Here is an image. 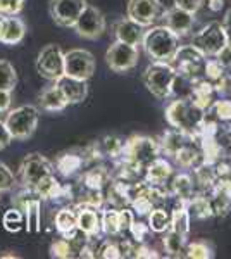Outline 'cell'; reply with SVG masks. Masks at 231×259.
I'll list each match as a JSON object with an SVG mask.
<instances>
[{"mask_svg": "<svg viewBox=\"0 0 231 259\" xmlns=\"http://www.w3.org/2000/svg\"><path fill=\"white\" fill-rule=\"evenodd\" d=\"M85 7L86 0H49L50 18L61 28H73Z\"/></svg>", "mask_w": 231, "mask_h": 259, "instance_id": "4fadbf2b", "label": "cell"}, {"mask_svg": "<svg viewBox=\"0 0 231 259\" xmlns=\"http://www.w3.org/2000/svg\"><path fill=\"white\" fill-rule=\"evenodd\" d=\"M62 185L59 183L56 175H49L47 178H43L38 185L33 189V194L36 195L40 200H56L61 194Z\"/></svg>", "mask_w": 231, "mask_h": 259, "instance_id": "d590c367", "label": "cell"}, {"mask_svg": "<svg viewBox=\"0 0 231 259\" xmlns=\"http://www.w3.org/2000/svg\"><path fill=\"white\" fill-rule=\"evenodd\" d=\"M106 16L102 14V11L97 9L95 6L86 4V7L79 14V18L73 28L79 38L97 40L106 33Z\"/></svg>", "mask_w": 231, "mask_h": 259, "instance_id": "9c48e42d", "label": "cell"}, {"mask_svg": "<svg viewBox=\"0 0 231 259\" xmlns=\"http://www.w3.org/2000/svg\"><path fill=\"white\" fill-rule=\"evenodd\" d=\"M135 221L133 218V211H129L128 207H123V209H119V223H121V233L128 232L129 227H131V223Z\"/></svg>", "mask_w": 231, "mask_h": 259, "instance_id": "816d5d0a", "label": "cell"}, {"mask_svg": "<svg viewBox=\"0 0 231 259\" xmlns=\"http://www.w3.org/2000/svg\"><path fill=\"white\" fill-rule=\"evenodd\" d=\"M78 212V230L85 233L88 240L99 239L102 233V225H100V214L94 207L76 206L74 207Z\"/></svg>", "mask_w": 231, "mask_h": 259, "instance_id": "ac0fdd59", "label": "cell"}, {"mask_svg": "<svg viewBox=\"0 0 231 259\" xmlns=\"http://www.w3.org/2000/svg\"><path fill=\"white\" fill-rule=\"evenodd\" d=\"M173 159L179 168L183 169H190L195 168L197 164L202 162V152H200L199 142L197 140H190L188 144H184L181 149L173 156Z\"/></svg>", "mask_w": 231, "mask_h": 259, "instance_id": "83f0119b", "label": "cell"}, {"mask_svg": "<svg viewBox=\"0 0 231 259\" xmlns=\"http://www.w3.org/2000/svg\"><path fill=\"white\" fill-rule=\"evenodd\" d=\"M176 71L183 80L195 81L199 78H204V68H205V56L200 50H197L193 45H179L178 52L174 56Z\"/></svg>", "mask_w": 231, "mask_h": 259, "instance_id": "52a82bcc", "label": "cell"}, {"mask_svg": "<svg viewBox=\"0 0 231 259\" xmlns=\"http://www.w3.org/2000/svg\"><path fill=\"white\" fill-rule=\"evenodd\" d=\"M144 26L142 24L135 23L133 19H129L128 16L123 19H119L114 24V36L116 40L124 41V44H129L133 47H138L142 45V40H144Z\"/></svg>", "mask_w": 231, "mask_h": 259, "instance_id": "44dd1931", "label": "cell"}, {"mask_svg": "<svg viewBox=\"0 0 231 259\" xmlns=\"http://www.w3.org/2000/svg\"><path fill=\"white\" fill-rule=\"evenodd\" d=\"M162 19H164V23H166V26L169 28L176 36H187L188 33L192 31L193 23H195V14L174 6V7H171V9H166Z\"/></svg>", "mask_w": 231, "mask_h": 259, "instance_id": "9a60e30c", "label": "cell"}, {"mask_svg": "<svg viewBox=\"0 0 231 259\" xmlns=\"http://www.w3.org/2000/svg\"><path fill=\"white\" fill-rule=\"evenodd\" d=\"M216 59L219 61L221 64L224 66L226 69L229 68V66H231V44H228L224 49L221 50L219 54H217V56H216Z\"/></svg>", "mask_w": 231, "mask_h": 259, "instance_id": "db71d44e", "label": "cell"}, {"mask_svg": "<svg viewBox=\"0 0 231 259\" xmlns=\"http://www.w3.org/2000/svg\"><path fill=\"white\" fill-rule=\"evenodd\" d=\"M49 175H54V164L45 156H41L40 152L28 154L19 166L21 187L31 192Z\"/></svg>", "mask_w": 231, "mask_h": 259, "instance_id": "8992f818", "label": "cell"}, {"mask_svg": "<svg viewBox=\"0 0 231 259\" xmlns=\"http://www.w3.org/2000/svg\"><path fill=\"white\" fill-rule=\"evenodd\" d=\"M100 225H102V233L111 237L121 235V223H119V209H106L100 216Z\"/></svg>", "mask_w": 231, "mask_h": 259, "instance_id": "74e56055", "label": "cell"}, {"mask_svg": "<svg viewBox=\"0 0 231 259\" xmlns=\"http://www.w3.org/2000/svg\"><path fill=\"white\" fill-rule=\"evenodd\" d=\"M106 62L114 73H128L138 64V47L116 40L106 52Z\"/></svg>", "mask_w": 231, "mask_h": 259, "instance_id": "8fae6325", "label": "cell"}, {"mask_svg": "<svg viewBox=\"0 0 231 259\" xmlns=\"http://www.w3.org/2000/svg\"><path fill=\"white\" fill-rule=\"evenodd\" d=\"M56 230L64 239H73L78 230V212L73 207H62L56 214Z\"/></svg>", "mask_w": 231, "mask_h": 259, "instance_id": "484cf974", "label": "cell"}, {"mask_svg": "<svg viewBox=\"0 0 231 259\" xmlns=\"http://www.w3.org/2000/svg\"><path fill=\"white\" fill-rule=\"evenodd\" d=\"M86 166V159L83 156V149H71L66 152H61L56 159V169L59 175L64 178L74 177L81 173L83 168Z\"/></svg>", "mask_w": 231, "mask_h": 259, "instance_id": "2e32d148", "label": "cell"}, {"mask_svg": "<svg viewBox=\"0 0 231 259\" xmlns=\"http://www.w3.org/2000/svg\"><path fill=\"white\" fill-rule=\"evenodd\" d=\"M111 173L114 180H121V182H124V183H135L142 178L144 168L135 164V162L119 157V161H117L114 166V171H111Z\"/></svg>", "mask_w": 231, "mask_h": 259, "instance_id": "d6a6232c", "label": "cell"}, {"mask_svg": "<svg viewBox=\"0 0 231 259\" xmlns=\"http://www.w3.org/2000/svg\"><path fill=\"white\" fill-rule=\"evenodd\" d=\"M36 104H38V109L47 111V112H61L69 106L64 94H62V90L59 89V85L56 81L40 92L38 99H36Z\"/></svg>", "mask_w": 231, "mask_h": 259, "instance_id": "ffe728a7", "label": "cell"}, {"mask_svg": "<svg viewBox=\"0 0 231 259\" xmlns=\"http://www.w3.org/2000/svg\"><path fill=\"white\" fill-rule=\"evenodd\" d=\"M166 121L171 128H176L179 132H184L192 137H197L200 124L205 118V111L195 104L190 95L187 97L174 99L164 111Z\"/></svg>", "mask_w": 231, "mask_h": 259, "instance_id": "6da1fadb", "label": "cell"}, {"mask_svg": "<svg viewBox=\"0 0 231 259\" xmlns=\"http://www.w3.org/2000/svg\"><path fill=\"white\" fill-rule=\"evenodd\" d=\"M166 235L162 237V247L166 250L167 256L171 257H181L184 256V250H187V235H181V233H178L176 230L173 228H167Z\"/></svg>", "mask_w": 231, "mask_h": 259, "instance_id": "1f68e13d", "label": "cell"}, {"mask_svg": "<svg viewBox=\"0 0 231 259\" xmlns=\"http://www.w3.org/2000/svg\"><path fill=\"white\" fill-rule=\"evenodd\" d=\"M209 111H212V116L217 121H231V100H214L212 107Z\"/></svg>", "mask_w": 231, "mask_h": 259, "instance_id": "f6af8a7d", "label": "cell"}, {"mask_svg": "<svg viewBox=\"0 0 231 259\" xmlns=\"http://www.w3.org/2000/svg\"><path fill=\"white\" fill-rule=\"evenodd\" d=\"M221 24H222V30L226 33V40H228V44H231V9L224 14Z\"/></svg>", "mask_w": 231, "mask_h": 259, "instance_id": "6f0895ef", "label": "cell"}, {"mask_svg": "<svg viewBox=\"0 0 231 259\" xmlns=\"http://www.w3.org/2000/svg\"><path fill=\"white\" fill-rule=\"evenodd\" d=\"M11 94H12V92L0 90V112H7V111H9L11 102H12Z\"/></svg>", "mask_w": 231, "mask_h": 259, "instance_id": "9f6ffc18", "label": "cell"}, {"mask_svg": "<svg viewBox=\"0 0 231 259\" xmlns=\"http://www.w3.org/2000/svg\"><path fill=\"white\" fill-rule=\"evenodd\" d=\"M18 85V73L9 61L0 59V90L12 92Z\"/></svg>", "mask_w": 231, "mask_h": 259, "instance_id": "ab89813d", "label": "cell"}, {"mask_svg": "<svg viewBox=\"0 0 231 259\" xmlns=\"http://www.w3.org/2000/svg\"><path fill=\"white\" fill-rule=\"evenodd\" d=\"M195 194V185L188 173L174 175L169 183V195L176 197V200H188Z\"/></svg>", "mask_w": 231, "mask_h": 259, "instance_id": "4dcf8cb0", "label": "cell"}, {"mask_svg": "<svg viewBox=\"0 0 231 259\" xmlns=\"http://www.w3.org/2000/svg\"><path fill=\"white\" fill-rule=\"evenodd\" d=\"M104 197H106V202L111 204V207H114V209L128 207L129 202H131V197H129V183H124V182H121V180L112 178L111 182L107 183Z\"/></svg>", "mask_w": 231, "mask_h": 259, "instance_id": "7402d4cb", "label": "cell"}, {"mask_svg": "<svg viewBox=\"0 0 231 259\" xmlns=\"http://www.w3.org/2000/svg\"><path fill=\"white\" fill-rule=\"evenodd\" d=\"M56 83L59 89L62 90L68 104H81L83 100L88 97V83L86 80H79V78L68 76V74H62L59 76Z\"/></svg>", "mask_w": 231, "mask_h": 259, "instance_id": "d6986e66", "label": "cell"}, {"mask_svg": "<svg viewBox=\"0 0 231 259\" xmlns=\"http://www.w3.org/2000/svg\"><path fill=\"white\" fill-rule=\"evenodd\" d=\"M192 45L204 54L205 57H216L222 49L228 45L226 33L222 30L219 21H212L207 26H204L199 33H195L192 38Z\"/></svg>", "mask_w": 231, "mask_h": 259, "instance_id": "ba28073f", "label": "cell"}, {"mask_svg": "<svg viewBox=\"0 0 231 259\" xmlns=\"http://www.w3.org/2000/svg\"><path fill=\"white\" fill-rule=\"evenodd\" d=\"M112 180L111 169L106 166H94V168L86 169L85 173L79 178V183L86 189H94V190H104L107 187V183Z\"/></svg>", "mask_w": 231, "mask_h": 259, "instance_id": "4316f807", "label": "cell"}, {"mask_svg": "<svg viewBox=\"0 0 231 259\" xmlns=\"http://www.w3.org/2000/svg\"><path fill=\"white\" fill-rule=\"evenodd\" d=\"M144 85L145 89L157 99H167L173 95L176 81H178V71L173 68L171 62L152 61L144 71Z\"/></svg>", "mask_w": 231, "mask_h": 259, "instance_id": "3957f363", "label": "cell"}, {"mask_svg": "<svg viewBox=\"0 0 231 259\" xmlns=\"http://www.w3.org/2000/svg\"><path fill=\"white\" fill-rule=\"evenodd\" d=\"M24 7V0H0V16H18Z\"/></svg>", "mask_w": 231, "mask_h": 259, "instance_id": "7dc6e473", "label": "cell"}, {"mask_svg": "<svg viewBox=\"0 0 231 259\" xmlns=\"http://www.w3.org/2000/svg\"><path fill=\"white\" fill-rule=\"evenodd\" d=\"M173 173H174V169H173V166H171V162L162 159V157L159 156L157 159L154 162H150L145 168V182L152 183V185L164 187L169 182V178L173 177Z\"/></svg>", "mask_w": 231, "mask_h": 259, "instance_id": "d4e9b609", "label": "cell"}, {"mask_svg": "<svg viewBox=\"0 0 231 259\" xmlns=\"http://www.w3.org/2000/svg\"><path fill=\"white\" fill-rule=\"evenodd\" d=\"M174 6L195 14V12L204 6V0H174Z\"/></svg>", "mask_w": 231, "mask_h": 259, "instance_id": "f907efd6", "label": "cell"}, {"mask_svg": "<svg viewBox=\"0 0 231 259\" xmlns=\"http://www.w3.org/2000/svg\"><path fill=\"white\" fill-rule=\"evenodd\" d=\"M216 90L214 85L205 78H199V80L192 81V89H190V97L195 100V104L199 107H202L204 111L211 109L214 100H216Z\"/></svg>", "mask_w": 231, "mask_h": 259, "instance_id": "603a6c76", "label": "cell"}, {"mask_svg": "<svg viewBox=\"0 0 231 259\" xmlns=\"http://www.w3.org/2000/svg\"><path fill=\"white\" fill-rule=\"evenodd\" d=\"M135 257H149V259H152V257H159V254L155 252V250L149 249L147 245H144V242H142V244H138V245H136Z\"/></svg>", "mask_w": 231, "mask_h": 259, "instance_id": "11a10c76", "label": "cell"}, {"mask_svg": "<svg viewBox=\"0 0 231 259\" xmlns=\"http://www.w3.org/2000/svg\"><path fill=\"white\" fill-rule=\"evenodd\" d=\"M16 183H18V180H16L12 169L7 164L0 162V192H11L16 187Z\"/></svg>", "mask_w": 231, "mask_h": 259, "instance_id": "bcb514c9", "label": "cell"}, {"mask_svg": "<svg viewBox=\"0 0 231 259\" xmlns=\"http://www.w3.org/2000/svg\"><path fill=\"white\" fill-rule=\"evenodd\" d=\"M36 71L45 80L56 81L64 74V52L56 44H49L40 50L36 59Z\"/></svg>", "mask_w": 231, "mask_h": 259, "instance_id": "30bf717a", "label": "cell"}, {"mask_svg": "<svg viewBox=\"0 0 231 259\" xmlns=\"http://www.w3.org/2000/svg\"><path fill=\"white\" fill-rule=\"evenodd\" d=\"M147 216H149V228L155 233H164L171 227V216L162 207H154Z\"/></svg>", "mask_w": 231, "mask_h": 259, "instance_id": "f35d334b", "label": "cell"}, {"mask_svg": "<svg viewBox=\"0 0 231 259\" xmlns=\"http://www.w3.org/2000/svg\"><path fill=\"white\" fill-rule=\"evenodd\" d=\"M195 180L197 183H199V187L202 189L204 192H209L214 187V183H216V169H214V164H205V162H200V164H197L195 168Z\"/></svg>", "mask_w": 231, "mask_h": 259, "instance_id": "8d00e7d4", "label": "cell"}, {"mask_svg": "<svg viewBox=\"0 0 231 259\" xmlns=\"http://www.w3.org/2000/svg\"><path fill=\"white\" fill-rule=\"evenodd\" d=\"M187 209L190 212V218L195 220H207L214 216L212 204L207 194H193L190 199L187 200Z\"/></svg>", "mask_w": 231, "mask_h": 259, "instance_id": "f546056e", "label": "cell"}, {"mask_svg": "<svg viewBox=\"0 0 231 259\" xmlns=\"http://www.w3.org/2000/svg\"><path fill=\"white\" fill-rule=\"evenodd\" d=\"M94 147L99 154V159H104V157H119L123 154V147H124V139L117 135H107L104 139L94 142Z\"/></svg>", "mask_w": 231, "mask_h": 259, "instance_id": "f1b7e54d", "label": "cell"}, {"mask_svg": "<svg viewBox=\"0 0 231 259\" xmlns=\"http://www.w3.org/2000/svg\"><path fill=\"white\" fill-rule=\"evenodd\" d=\"M224 74H226V68L216 59V57H214V59L205 61V68H204L205 80H209L211 83H216L217 80H221Z\"/></svg>", "mask_w": 231, "mask_h": 259, "instance_id": "7bdbcfd3", "label": "cell"}, {"mask_svg": "<svg viewBox=\"0 0 231 259\" xmlns=\"http://www.w3.org/2000/svg\"><path fill=\"white\" fill-rule=\"evenodd\" d=\"M207 7L212 12H219V11H222V7H224V0H209Z\"/></svg>", "mask_w": 231, "mask_h": 259, "instance_id": "680465c9", "label": "cell"}, {"mask_svg": "<svg viewBox=\"0 0 231 259\" xmlns=\"http://www.w3.org/2000/svg\"><path fill=\"white\" fill-rule=\"evenodd\" d=\"M2 227L7 230L9 233H18L24 227V216L23 211L18 207H12V209L6 211L2 216Z\"/></svg>", "mask_w": 231, "mask_h": 259, "instance_id": "60d3db41", "label": "cell"}, {"mask_svg": "<svg viewBox=\"0 0 231 259\" xmlns=\"http://www.w3.org/2000/svg\"><path fill=\"white\" fill-rule=\"evenodd\" d=\"M161 156V145L159 140L152 139V137H144V135H133L128 140H124L123 154L119 157L128 159L135 164L147 168L150 162H154L157 157Z\"/></svg>", "mask_w": 231, "mask_h": 259, "instance_id": "5b68a950", "label": "cell"}, {"mask_svg": "<svg viewBox=\"0 0 231 259\" xmlns=\"http://www.w3.org/2000/svg\"><path fill=\"white\" fill-rule=\"evenodd\" d=\"M142 45H144L145 54L152 61L173 64L174 56L179 49V36H176L166 24H162V26H154L149 31H145Z\"/></svg>", "mask_w": 231, "mask_h": 259, "instance_id": "7a4b0ae2", "label": "cell"}, {"mask_svg": "<svg viewBox=\"0 0 231 259\" xmlns=\"http://www.w3.org/2000/svg\"><path fill=\"white\" fill-rule=\"evenodd\" d=\"M190 212L187 209V200H176V206L171 212V228L181 235L190 233Z\"/></svg>", "mask_w": 231, "mask_h": 259, "instance_id": "836d02e7", "label": "cell"}, {"mask_svg": "<svg viewBox=\"0 0 231 259\" xmlns=\"http://www.w3.org/2000/svg\"><path fill=\"white\" fill-rule=\"evenodd\" d=\"M190 140H197L195 137L188 135L184 132H179L176 128H171L167 132L162 133V137L159 139V145H161V152H164L166 156L173 157L184 144H188Z\"/></svg>", "mask_w": 231, "mask_h": 259, "instance_id": "cb8c5ba5", "label": "cell"}, {"mask_svg": "<svg viewBox=\"0 0 231 259\" xmlns=\"http://www.w3.org/2000/svg\"><path fill=\"white\" fill-rule=\"evenodd\" d=\"M0 227H2V218H0Z\"/></svg>", "mask_w": 231, "mask_h": 259, "instance_id": "6125c7cd", "label": "cell"}, {"mask_svg": "<svg viewBox=\"0 0 231 259\" xmlns=\"http://www.w3.org/2000/svg\"><path fill=\"white\" fill-rule=\"evenodd\" d=\"M226 76H228V78H229V81H231V66H229L228 69H226Z\"/></svg>", "mask_w": 231, "mask_h": 259, "instance_id": "91938a15", "label": "cell"}, {"mask_svg": "<svg viewBox=\"0 0 231 259\" xmlns=\"http://www.w3.org/2000/svg\"><path fill=\"white\" fill-rule=\"evenodd\" d=\"M128 18L142 26H150L154 21L161 19L166 12V7L161 0H128Z\"/></svg>", "mask_w": 231, "mask_h": 259, "instance_id": "5bb4252c", "label": "cell"}, {"mask_svg": "<svg viewBox=\"0 0 231 259\" xmlns=\"http://www.w3.org/2000/svg\"><path fill=\"white\" fill-rule=\"evenodd\" d=\"M228 139L231 140V121H229V126H228Z\"/></svg>", "mask_w": 231, "mask_h": 259, "instance_id": "94428289", "label": "cell"}, {"mask_svg": "<svg viewBox=\"0 0 231 259\" xmlns=\"http://www.w3.org/2000/svg\"><path fill=\"white\" fill-rule=\"evenodd\" d=\"M95 73V57L85 49H73L64 52V74L79 80H90Z\"/></svg>", "mask_w": 231, "mask_h": 259, "instance_id": "7c38bea8", "label": "cell"}, {"mask_svg": "<svg viewBox=\"0 0 231 259\" xmlns=\"http://www.w3.org/2000/svg\"><path fill=\"white\" fill-rule=\"evenodd\" d=\"M128 232L131 233L133 242H138V244H142V242H145L147 235H149V232H150V228H149V225H145V223H140V221H133Z\"/></svg>", "mask_w": 231, "mask_h": 259, "instance_id": "c3c4849f", "label": "cell"}, {"mask_svg": "<svg viewBox=\"0 0 231 259\" xmlns=\"http://www.w3.org/2000/svg\"><path fill=\"white\" fill-rule=\"evenodd\" d=\"M214 169H216V182H228L231 183V161H224L219 159L214 164Z\"/></svg>", "mask_w": 231, "mask_h": 259, "instance_id": "681fc988", "label": "cell"}, {"mask_svg": "<svg viewBox=\"0 0 231 259\" xmlns=\"http://www.w3.org/2000/svg\"><path fill=\"white\" fill-rule=\"evenodd\" d=\"M97 257H102V259H119V257H123V256H121L119 242L104 240L102 244H100V247L97 249Z\"/></svg>", "mask_w": 231, "mask_h": 259, "instance_id": "ee69618b", "label": "cell"}, {"mask_svg": "<svg viewBox=\"0 0 231 259\" xmlns=\"http://www.w3.org/2000/svg\"><path fill=\"white\" fill-rule=\"evenodd\" d=\"M79 240L78 233L73 237V239H61L54 240L52 245H50V256L52 257H59V259H69L74 256V252H79V245H76V242Z\"/></svg>", "mask_w": 231, "mask_h": 259, "instance_id": "e575fe53", "label": "cell"}, {"mask_svg": "<svg viewBox=\"0 0 231 259\" xmlns=\"http://www.w3.org/2000/svg\"><path fill=\"white\" fill-rule=\"evenodd\" d=\"M184 257L190 259H212L214 257V249L209 242L200 240V242H192L187 244V250H184Z\"/></svg>", "mask_w": 231, "mask_h": 259, "instance_id": "b9f144b4", "label": "cell"}, {"mask_svg": "<svg viewBox=\"0 0 231 259\" xmlns=\"http://www.w3.org/2000/svg\"><path fill=\"white\" fill-rule=\"evenodd\" d=\"M26 36V24L16 16H2L0 18V44L18 45Z\"/></svg>", "mask_w": 231, "mask_h": 259, "instance_id": "e0dca14e", "label": "cell"}, {"mask_svg": "<svg viewBox=\"0 0 231 259\" xmlns=\"http://www.w3.org/2000/svg\"><path fill=\"white\" fill-rule=\"evenodd\" d=\"M40 112L36 106H21L9 111L6 118V126L9 130L12 140H28L35 135L36 126H38Z\"/></svg>", "mask_w": 231, "mask_h": 259, "instance_id": "277c9868", "label": "cell"}, {"mask_svg": "<svg viewBox=\"0 0 231 259\" xmlns=\"http://www.w3.org/2000/svg\"><path fill=\"white\" fill-rule=\"evenodd\" d=\"M11 142H12V137H11L9 130H7V126H6V123H4V121H0V150L9 147Z\"/></svg>", "mask_w": 231, "mask_h": 259, "instance_id": "f5cc1de1", "label": "cell"}]
</instances>
